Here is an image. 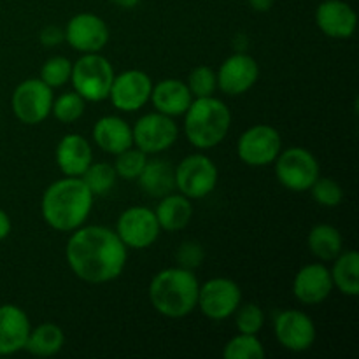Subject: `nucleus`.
<instances>
[{
  "label": "nucleus",
  "mask_w": 359,
  "mask_h": 359,
  "mask_svg": "<svg viewBox=\"0 0 359 359\" xmlns=\"http://www.w3.org/2000/svg\"><path fill=\"white\" fill-rule=\"evenodd\" d=\"M273 335L283 349L291 353H305L318 339V328L309 314L297 309L283 311L273 319Z\"/></svg>",
  "instance_id": "ddd939ff"
},
{
  "label": "nucleus",
  "mask_w": 359,
  "mask_h": 359,
  "mask_svg": "<svg viewBox=\"0 0 359 359\" xmlns=\"http://www.w3.org/2000/svg\"><path fill=\"white\" fill-rule=\"evenodd\" d=\"M149 102L161 114L177 118V116H182L188 111L193 102V95L184 81L168 77V79L153 84Z\"/></svg>",
  "instance_id": "4be33fe9"
},
{
  "label": "nucleus",
  "mask_w": 359,
  "mask_h": 359,
  "mask_svg": "<svg viewBox=\"0 0 359 359\" xmlns=\"http://www.w3.org/2000/svg\"><path fill=\"white\" fill-rule=\"evenodd\" d=\"M65 259L74 276L83 283L107 284L125 272L128 248L111 228L83 224L70 231Z\"/></svg>",
  "instance_id": "f257e3e1"
},
{
  "label": "nucleus",
  "mask_w": 359,
  "mask_h": 359,
  "mask_svg": "<svg viewBox=\"0 0 359 359\" xmlns=\"http://www.w3.org/2000/svg\"><path fill=\"white\" fill-rule=\"evenodd\" d=\"M11 230H13V223H11V217L6 210L0 209V241L9 237Z\"/></svg>",
  "instance_id": "4c0bfd02"
},
{
  "label": "nucleus",
  "mask_w": 359,
  "mask_h": 359,
  "mask_svg": "<svg viewBox=\"0 0 359 359\" xmlns=\"http://www.w3.org/2000/svg\"><path fill=\"white\" fill-rule=\"evenodd\" d=\"M266 356L265 346L258 335L238 333L223 347L224 359H263Z\"/></svg>",
  "instance_id": "cd10ccee"
},
{
  "label": "nucleus",
  "mask_w": 359,
  "mask_h": 359,
  "mask_svg": "<svg viewBox=\"0 0 359 359\" xmlns=\"http://www.w3.org/2000/svg\"><path fill=\"white\" fill-rule=\"evenodd\" d=\"M91 135H93L95 146L104 153L112 154V156L133 146L132 126L121 116H102V118H98L95 121L93 130H91Z\"/></svg>",
  "instance_id": "412c9836"
},
{
  "label": "nucleus",
  "mask_w": 359,
  "mask_h": 359,
  "mask_svg": "<svg viewBox=\"0 0 359 359\" xmlns=\"http://www.w3.org/2000/svg\"><path fill=\"white\" fill-rule=\"evenodd\" d=\"M248 4L256 13H269L273 4H276V0H248Z\"/></svg>",
  "instance_id": "58836bf2"
},
{
  "label": "nucleus",
  "mask_w": 359,
  "mask_h": 359,
  "mask_svg": "<svg viewBox=\"0 0 359 359\" xmlns=\"http://www.w3.org/2000/svg\"><path fill=\"white\" fill-rule=\"evenodd\" d=\"M307 245L312 256L321 262H333L344 251V238L339 228L332 224H316L307 235Z\"/></svg>",
  "instance_id": "bb28decb"
},
{
  "label": "nucleus",
  "mask_w": 359,
  "mask_h": 359,
  "mask_svg": "<svg viewBox=\"0 0 359 359\" xmlns=\"http://www.w3.org/2000/svg\"><path fill=\"white\" fill-rule=\"evenodd\" d=\"M217 88L228 97L248 93L259 79V65L248 53H233L219 65L216 72Z\"/></svg>",
  "instance_id": "dca6fc26"
},
{
  "label": "nucleus",
  "mask_w": 359,
  "mask_h": 359,
  "mask_svg": "<svg viewBox=\"0 0 359 359\" xmlns=\"http://www.w3.org/2000/svg\"><path fill=\"white\" fill-rule=\"evenodd\" d=\"M233 318L238 333H248V335H258L265 325V312L255 302L238 305L237 311L233 312Z\"/></svg>",
  "instance_id": "473e14b6"
},
{
  "label": "nucleus",
  "mask_w": 359,
  "mask_h": 359,
  "mask_svg": "<svg viewBox=\"0 0 359 359\" xmlns=\"http://www.w3.org/2000/svg\"><path fill=\"white\" fill-rule=\"evenodd\" d=\"M65 42L72 49L83 53H100L107 46L111 32L98 14L77 13L67 21Z\"/></svg>",
  "instance_id": "2eb2a0df"
},
{
  "label": "nucleus",
  "mask_w": 359,
  "mask_h": 359,
  "mask_svg": "<svg viewBox=\"0 0 359 359\" xmlns=\"http://www.w3.org/2000/svg\"><path fill=\"white\" fill-rule=\"evenodd\" d=\"M186 84H188L193 98L212 97L214 91L217 90L216 72L209 65H198L189 72Z\"/></svg>",
  "instance_id": "f704fd0d"
},
{
  "label": "nucleus",
  "mask_w": 359,
  "mask_h": 359,
  "mask_svg": "<svg viewBox=\"0 0 359 359\" xmlns=\"http://www.w3.org/2000/svg\"><path fill=\"white\" fill-rule=\"evenodd\" d=\"M114 231L126 248L142 251V249L151 248L158 241L161 228L153 209L144 205H133L119 214Z\"/></svg>",
  "instance_id": "f8f14e48"
},
{
  "label": "nucleus",
  "mask_w": 359,
  "mask_h": 359,
  "mask_svg": "<svg viewBox=\"0 0 359 359\" xmlns=\"http://www.w3.org/2000/svg\"><path fill=\"white\" fill-rule=\"evenodd\" d=\"M309 191H311L314 202H318L323 207H328V209L339 207L344 200L342 186L332 177H321L319 175Z\"/></svg>",
  "instance_id": "72a5a7b5"
},
{
  "label": "nucleus",
  "mask_w": 359,
  "mask_h": 359,
  "mask_svg": "<svg viewBox=\"0 0 359 359\" xmlns=\"http://www.w3.org/2000/svg\"><path fill=\"white\" fill-rule=\"evenodd\" d=\"M203 258H205V251H203L202 244L196 241H186L179 245L175 251V262L177 266L186 270H195L202 265Z\"/></svg>",
  "instance_id": "c9c22d12"
},
{
  "label": "nucleus",
  "mask_w": 359,
  "mask_h": 359,
  "mask_svg": "<svg viewBox=\"0 0 359 359\" xmlns=\"http://www.w3.org/2000/svg\"><path fill=\"white\" fill-rule=\"evenodd\" d=\"M30 328V319L23 309L14 304L0 305V356L25 351Z\"/></svg>",
  "instance_id": "aec40b11"
},
{
  "label": "nucleus",
  "mask_w": 359,
  "mask_h": 359,
  "mask_svg": "<svg viewBox=\"0 0 359 359\" xmlns=\"http://www.w3.org/2000/svg\"><path fill=\"white\" fill-rule=\"evenodd\" d=\"M175 189L189 200H200L209 196L219 181V170L216 163L203 153H193L182 158L174 167Z\"/></svg>",
  "instance_id": "0eeeda50"
},
{
  "label": "nucleus",
  "mask_w": 359,
  "mask_h": 359,
  "mask_svg": "<svg viewBox=\"0 0 359 359\" xmlns=\"http://www.w3.org/2000/svg\"><path fill=\"white\" fill-rule=\"evenodd\" d=\"M55 93L39 77H28L14 88L11 107L20 123L28 126L41 125L51 116Z\"/></svg>",
  "instance_id": "6e6552de"
},
{
  "label": "nucleus",
  "mask_w": 359,
  "mask_h": 359,
  "mask_svg": "<svg viewBox=\"0 0 359 359\" xmlns=\"http://www.w3.org/2000/svg\"><path fill=\"white\" fill-rule=\"evenodd\" d=\"M198 287L200 283L193 270L170 266L154 273L147 297L160 316L168 319H182L196 309Z\"/></svg>",
  "instance_id": "7ed1b4c3"
},
{
  "label": "nucleus",
  "mask_w": 359,
  "mask_h": 359,
  "mask_svg": "<svg viewBox=\"0 0 359 359\" xmlns=\"http://www.w3.org/2000/svg\"><path fill=\"white\" fill-rule=\"evenodd\" d=\"M39 42L44 48H56L62 42H65V32L58 25H46L39 34Z\"/></svg>",
  "instance_id": "e433bc0d"
},
{
  "label": "nucleus",
  "mask_w": 359,
  "mask_h": 359,
  "mask_svg": "<svg viewBox=\"0 0 359 359\" xmlns=\"http://www.w3.org/2000/svg\"><path fill=\"white\" fill-rule=\"evenodd\" d=\"M242 304V290L233 279L212 277L200 284L196 309L210 321H226Z\"/></svg>",
  "instance_id": "1a4fd4ad"
},
{
  "label": "nucleus",
  "mask_w": 359,
  "mask_h": 359,
  "mask_svg": "<svg viewBox=\"0 0 359 359\" xmlns=\"http://www.w3.org/2000/svg\"><path fill=\"white\" fill-rule=\"evenodd\" d=\"M114 6H118L119 9H133L140 4V0H111Z\"/></svg>",
  "instance_id": "ea45409f"
},
{
  "label": "nucleus",
  "mask_w": 359,
  "mask_h": 359,
  "mask_svg": "<svg viewBox=\"0 0 359 359\" xmlns=\"http://www.w3.org/2000/svg\"><path fill=\"white\" fill-rule=\"evenodd\" d=\"M153 79L147 72L139 69H130L116 74L112 79L109 98L112 107L121 112L140 111L151 100Z\"/></svg>",
  "instance_id": "4468645a"
},
{
  "label": "nucleus",
  "mask_w": 359,
  "mask_h": 359,
  "mask_svg": "<svg viewBox=\"0 0 359 359\" xmlns=\"http://www.w3.org/2000/svg\"><path fill=\"white\" fill-rule=\"evenodd\" d=\"M158 224H160L161 231H179L184 230L193 217V205L191 200L188 196L181 195V193H168V195L161 196L158 202L156 209Z\"/></svg>",
  "instance_id": "5701e85b"
},
{
  "label": "nucleus",
  "mask_w": 359,
  "mask_h": 359,
  "mask_svg": "<svg viewBox=\"0 0 359 359\" xmlns=\"http://www.w3.org/2000/svg\"><path fill=\"white\" fill-rule=\"evenodd\" d=\"M184 135L196 149H212L226 139L231 111L223 100L212 97L193 98L184 112Z\"/></svg>",
  "instance_id": "20e7f679"
},
{
  "label": "nucleus",
  "mask_w": 359,
  "mask_h": 359,
  "mask_svg": "<svg viewBox=\"0 0 359 359\" xmlns=\"http://www.w3.org/2000/svg\"><path fill=\"white\" fill-rule=\"evenodd\" d=\"M95 195L81 177H65L51 182L42 193L41 216L51 230L70 233L86 223L93 210Z\"/></svg>",
  "instance_id": "f03ea898"
},
{
  "label": "nucleus",
  "mask_w": 359,
  "mask_h": 359,
  "mask_svg": "<svg viewBox=\"0 0 359 359\" xmlns=\"http://www.w3.org/2000/svg\"><path fill=\"white\" fill-rule=\"evenodd\" d=\"M316 25L326 37L346 41L358 27V14L346 0H323L316 9Z\"/></svg>",
  "instance_id": "a211bd4d"
},
{
  "label": "nucleus",
  "mask_w": 359,
  "mask_h": 359,
  "mask_svg": "<svg viewBox=\"0 0 359 359\" xmlns=\"http://www.w3.org/2000/svg\"><path fill=\"white\" fill-rule=\"evenodd\" d=\"M70 74H72V62L67 56H51L46 60L39 72V79L48 84L51 90L65 86L70 83Z\"/></svg>",
  "instance_id": "7c9ffc66"
},
{
  "label": "nucleus",
  "mask_w": 359,
  "mask_h": 359,
  "mask_svg": "<svg viewBox=\"0 0 359 359\" xmlns=\"http://www.w3.org/2000/svg\"><path fill=\"white\" fill-rule=\"evenodd\" d=\"M133 146L151 156L170 149L179 137V126L174 118L161 112H147L132 126Z\"/></svg>",
  "instance_id": "9b49d317"
},
{
  "label": "nucleus",
  "mask_w": 359,
  "mask_h": 359,
  "mask_svg": "<svg viewBox=\"0 0 359 359\" xmlns=\"http://www.w3.org/2000/svg\"><path fill=\"white\" fill-rule=\"evenodd\" d=\"M333 287L330 269L323 263H309L297 272L293 279V294L300 304L319 305L332 294Z\"/></svg>",
  "instance_id": "f3484780"
},
{
  "label": "nucleus",
  "mask_w": 359,
  "mask_h": 359,
  "mask_svg": "<svg viewBox=\"0 0 359 359\" xmlns=\"http://www.w3.org/2000/svg\"><path fill=\"white\" fill-rule=\"evenodd\" d=\"M137 182L147 196L161 198V196L175 191L174 167L170 165V161L161 160V158H154V160L147 158L146 167L137 177Z\"/></svg>",
  "instance_id": "b1692460"
},
{
  "label": "nucleus",
  "mask_w": 359,
  "mask_h": 359,
  "mask_svg": "<svg viewBox=\"0 0 359 359\" xmlns=\"http://www.w3.org/2000/svg\"><path fill=\"white\" fill-rule=\"evenodd\" d=\"M116 72L112 63L100 53H83L72 63L70 83L76 93L86 102H104L109 98Z\"/></svg>",
  "instance_id": "39448f33"
},
{
  "label": "nucleus",
  "mask_w": 359,
  "mask_h": 359,
  "mask_svg": "<svg viewBox=\"0 0 359 359\" xmlns=\"http://www.w3.org/2000/svg\"><path fill=\"white\" fill-rule=\"evenodd\" d=\"M283 151L279 130L270 125H255L241 133L237 140L238 160L248 167H269Z\"/></svg>",
  "instance_id": "9d476101"
},
{
  "label": "nucleus",
  "mask_w": 359,
  "mask_h": 359,
  "mask_svg": "<svg viewBox=\"0 0 359 359\" xmlns=\"http://www.w3.org/2000/svg\"><path fill=\"white\" fill-rule=\"evenodd\" d=\"M65 346V333L55 323H42L30 328L25 351L39 358L56 356Z\"/></svg>",
  "instance_id": "393cba45"
},
{
  "label": "nucleus",
  "mask_w": 359,
  "mask_h": 359,
  "mask_svg": "<svg viewBox=\"0 0 359 359\" xmlns=\"http://www.w3.org/2000/svg\"><path fill=\"white\" fill-rule=\"evenodd\" d=\"M276 177L286 189L294 193L309 191L316 179L321 175L318 158L305 147H287L279 153L273 161Z\"/></svg>",
  "instance_id": "423d86ee"
},
{
  "label": "nucleus",
  "mask_w": 359,
  "mask_h": 359,
  "mask_svg": "<svg viewBox=\"0 0 359 359\" xmlns=\"http://www.w3.org/2000/svg\"><path fill=\"white\" fill-rule=\"evenodd\" d=\"M81 179H83L84 184L88 186V189L95 196H104L114 188L118 174H116L114 167L111 163H105V161L95 163V161H91V165L81 175Z\"/></svg>",
  "instance_id": "c85d7f7f"
},
{
  "label": "nucleus",
  "mask_w": 359,
  "mask_h": 359,
  "mask_svg": "<svg viewBox=\"0 0 359 359\" xmlns=\"http://www.w3.org/2000/svg\"><path fill=\"white\" fill-rule=\"evenodd\" d=\"M84 109H86V100L72 90L55 97L51 114L55 116L56 121L63 123V125H70V123H76L77 119L83 118Z\"/></svg>",
  "instance_id": "c756f323"
},
{
  "label": "nucleus",
  "mask_w": 359,
  "mask_h": 359,
  "mask_svg": "<svg viewBox=\"0 0 359 359\" xmlns=\"http://www.w3.org/2000/svg\"><path fill=\"white\" fill-rule=\"evenodd\" d=\"M55 160L65 177H81L93 161V147L86 137L69 133L56 144Z\"/></svg>",
  "instance_id": "6ab92c4d"
},
{
  "label": "nucleus",
  "mask_w": 359,
  "mask_h": 359,
  "mask_svg": "<svg viewBox=\"0 0 359 359\" xmlns=\"http://www.w3.org/2000/svg\"><path fill=\"white\" fill-rule=\"evenodd\" d=\"M147 154L144 151H140L139 147L132 146L128 147L123 153L116 154V160L112 163L118 177L125 179V181H137V177L140 175L142 168L146 167Z\"/></svg>",
  "instance_id": "2f4dec72"
},
{
  "label": "nucleus",
  "mask_w": 359,
  "mask_h": 359,
  "mask_svg": "<svg viewBox=\"0 0 359 359\" xmlns=\"http://www.w3.org/2000/svg\"><path fill=\"white\" fill-rule=\"evenodd\" d=\"M333 280V287L339 290L346 297H358L359 294V255L354 249L342 251L335 259L330 270Z\"/></svg>",
  "instance_id": "a878e982"
}]
</instances>
